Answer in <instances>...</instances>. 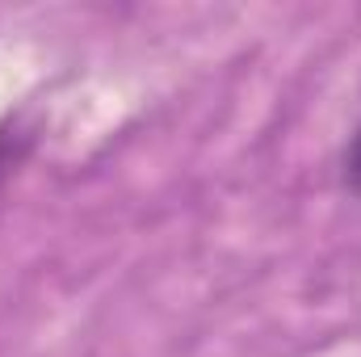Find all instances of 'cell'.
<instances>
[{"label":"cell","instance_id":"cell-1","mask_svg":"<svg viewBox=\"0 0 361 357\" xmlns=\"http://www.w3.org/2000/svg\"><path fill=\"white\" fill-rule=\"evenodd\" d=\"M34 152V131L21 126V122H0V210H4V198H8V185L21 173V164L30 160Z\"/></svg>","mask_w":361,"mask_h":357},{"label":"cell","instance_id":"cell-2","mask_svg":"<svg viewBox=\"0 0 361 357\" xmlns=\"http://www.w3.org/2000/svg\"><path fill=\"white\" fill-rule=\"evenodd\" d=\"M341 177H345V189L353 193L361 202V126L357 135L349 139V147H345V160H341Z\"/></svg>","mask_w":361,"mask_h":357}]
</instances>
